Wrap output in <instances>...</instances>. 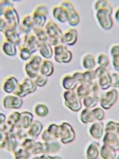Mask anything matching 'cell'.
<instances>
[{"instance_id": "1", "label": "cell", "mask_w": 119, "mask_h": 159, "mask_svg": "<svg viewBox=\"0 0 119 159\" xmlns=\"http://www.w3.org/2000/svg\"><path fill=\"white\" fill-rule=\"evenodd\" d=\"M113 7L112 4L95 11V18L97 22L100 27L103 30H109L113 27Z\"/></svg>"}, {"instance_id": "2", "label": "cell", "mask_w": 119, "mask_h": 159, "mask_svg": "<svg viewBox=\"0 0 119 159\" xmlns=\"http://www.w3.org/2000/svg\"><path fill=\"white\" fill-rule=\"evenodd\" d=\"M44 29L48 35V42L53 46L59 44L63 32L56 23L50 19L46 22Z\"/></svg>"}, {"instance_id": "3", "label": "cell", "mask_w": 119, "mask_h": 159, "mask_svg": "<svg viewBox=\"0 0 119 159\" xmlns=\"http://www.w3.org/2000/svg\"><path fill=\"white\" fill-rule=\"evenodd\" d=\"M48 8L45 4H38L31 14L34 25L43 27L46 22Z\"/></svg>"}, {"instance_id": "4", "label": "cell", "mask_w": 119, "mask_h": 159, "mask_svg": "<svg viewBox=\"0 0 119 159\" xmlns=\"http://www.w3.org/2000/svg\"><path fill=\"white\" fill-rule=\"evenodd\" d=\"M42 61V58L37 55H32L24 65V71L28 78L34 79L40 71V67Z\"/></svg>"}, {"instance_id": "5", "label": "cell", "mask_w": 119, "mask_h": 159, "mask_svg": "<svg viewBox=\"0 0 119 159\" xmlns=\"http://www.w3.org/2000/svg\"><path fill=\"white\" fill-rule=\"evenodd\" d=\"M54 59L58 63H68L73 58V53L67 47L63 44L54 46Z\"/></svg>"}, {"instance_id": "6", "label": "cell", "mask_w": 119, "mask_h": 159, "mask_svg": "<svg viewBox=\"0 0 119 159\" xmlns=\"http://www.w3.org/2000/svg\"><path fill=\"white\" fill-rule=\"evenodd\" d=\"M96 77L98 79V84L99 88L102 90H107L112 84V80L111 74L107 68L97 67L94 70Z\"/></svg>"}, {"instance_id": "7", "label": "cell", "mask_w": 119, "mask_h": 159, "mask_svg": "<svg viewBox=\"0 0 119 159\" xmlns=\"http://www.w3.org/2000/svg\"><path fill=\"white\" fill-rule=\"evenodd\" d=\"M2 16L6 22L7 27L17 29L20 23V17L14 6L4 7Z\"/></svg>"}, {"instance_id": "8", "label": "cell", "mask_w": 119, "mask_h": 159, "mask_svg": "<svg viewBox=\"0 0 119 159\" xmlns=\"http://www.w3.org/2000/svg\"><path fill=\"white\" fill-rule=\"evenodd\" d=\"M37 89L33 80L29 78H24L21 83H19L17 89L14 93V94L20 97L24 98L27 95L32 93Z\"/></svg>"}, {"instance_id": "9", "label": "cell", "mask_w": 119, "mask_h": 159, "mask_svg": "<svg viewBox=\"0 0 119 159\" xmlns=\"http://www.w3.org/2000/svg\"><path fill=\"white\" fill-rule=\"evenodd\" d=\"M60 4L64 6L68 12V24L71 27H75L80 23V16L76 11L74 6L70 0H63Z\"/></svg>"}, {"instance_id": "10", "label": "cell", "mask_w": 119, "mask_h": 159, "mask_svg": "<svg viewBox=\"0 0 119 159\" xmlns=\"http://www.w3.org/2000/svg\"><path fill=\"white\" fill-rule=\"evenodd\" d=\"M118 97V91L113 88L102 94L100 99V104L104 109H109L115 104Z\"/></svg>"}, {"instance_id": "11", "label": "cell", "mask_w": 119, "mask_h": 159, "mask_svg": "<svg viewBox=\"0 0 119 159\" xmlns=\"http://www.w3.org/2000/svg\"><path fill=\"white\" fill-rule=\"evenodd\" d=\"M77 36L78 33L76 28L71 27L68 29L63 32L60 39V42L66 46L74 45L77 40Z\"/></svg>"}, {"instance_id": "12", "label": "cell", "mask_w": 119, "mask_h": 159, "mask_svg": "<svg viewBox=\"0 0 119 159\" xmlns=\"http://www.w3.org/2000/svg\"><path fill=\"white\" fill-rule=\"evenodd\" d=\"M33 26L34 24L32 15L30 14H25L22 16L20 19V23L17 30L20 34L25 35L31 32Z\"/></svg>"}, {"instance_id": "13", "label": "cell", "mask_w": 119, "mask_h": 159, "mask_svg": "<svg viewBox=\"0 0 119 159\" xmlns=\"http://www.w3.org/2000/svg\"><path fill=\"white\" fill-rule=\"evenodd\" d=\"M23 101L21 98L16 95H7L4 96L1 101L2 106L6 109H19L22 105Z\"/></svg>"}, {"instance_id": "14", "label": "cell", "mask_w": 119, "mask_h": 159, "mask_svg": "<svg viewBox=\"0 0 119 159\" xmlns=\"http://www.w3.org/2000/svg\"><path fill=\"white\" fill-rule=\"evenodd\" d=\"M78 83H94V80L97 78L95 70H86L85 71H76L73 73Z\"/></svg>"}, {"instance_id": "15", "label": "cell", "mask_w": 119, "mask_h": 159, "mask_svg": "<svg viewBox=\"0 0 119 159\" xmlns=\"http://www.w3.org/2000/svg\"><path fill=\"white\" fill-rule=\"evenodd\" d=\"M51 13L53 17L61 23H65L68 20V10L60 3L52 6Z\"/></svg>"}, {"instance_id": "16", "label": "cell", "mask_w": 119, "mask_h": 159, "mask_svg": "<svg viewBox=\"0 0 119 159\" xmlns=\"http://www.w3.org/2000/svg\"><path fill=\"white\" fill-rule=\"evenodd\" d=\"M19 84L17 78L13 75H9L5 78L2 83V91L7 94L13 93L16 91Z\"/></svg>"}, {"instance_id": "17", "label": "cell", "mask_w": 119, "mask_h": 159, "mask_svg": "<svg viewBox=\"0 0 119 159\" xmlns=\"http://www.w3.org/2000/svg\"><path fill=\"white\" fill-rule=\"evenodd\" d=\"M2 34L4 40L12 43L15 46L20 45L21 38L20 36V33L18 32L17 29L6 27V29L3 31Z\"/></svg>"}, {"instance_id": "18", "label": "cell", "mask_w": 119, "mask_h": 159, "mask_svg": "<svg viewBox=\"0 0 119 159\" xmlns=\"http://www.w3.org/2000/svg\"><path fill=\"white\" fill-rule=\"evenodd\" d=\"M39 42L33 34V33L30 32V34H25L23 38V45L24 47L27 48L32 54L38 50Z\"/></svg>"}, {"instance_id": "19", "label": "cell", "mask_w": 119, "mask_h": 159, "mask_svg": "<svg viewBox=\"0 0 119 159\" xmlns=\"http://www.w3.org/2000/svg\"><path fill=\"white\" fill-rule=\"evenodd\" d=\"M66 104L72 108L81 107V102L78 96L73 90H67L64 93Z\"/></svg>"}, {"instance_id": "20", "label": "cell", "mask_w": 119, "mask_h": 159, "mask_svg": "<svg viewBox=\"0 0 119 159\" xmlns=\"http://www.w3.org/2000/svg\"><path fill=\"white\" fill-rule=\"evenodd\" d=\"M62 86L66 90L74 89L79 84L73 74H66L62 78Z\"/></svg>"}, {"instance_id": "21", "label": "cell", "mask_w": 119, "mask_h": 159, "mask_svg": "<svg viewBox=\"0 0 119 159\" xmlns=\"http://www.w3.org/2000/svg\"><path fill=\"white\" fill-rule=\"evenodd\" d=\"M38 51L40 54L46 60L51 58L53 55V50L51 45L48 42H39Z\"/></svg>"}, {"instance_id": "22", "label": "cell", "mask_w": 119, "mask_h": 159, "mask_svg": "<svg viewBox=\"0 0 119 159\" xmlns=\"http://www.w3.org/2000/svg\"><path fill=\"white\" fill-rule=\"evenodd\" d=\"M1 49L2 53L8 57H14L17 53L16 46L6 40L1 42Z\"/></svg>"}, {"instance_id": "23", "label": "cell", "mask_w": 119, "mask_h": 159, "mask_svg": "<svg viewBox=\"0 0 119 159\" xmlns=\"http://www.w3.org/2000/svg\"><path fill=\"white\" fill-rule=\"evenodd\" d=\"M54 72V65L53 63L48 60H43L42 61L40 67V74L49 77L53 75Z\"/></svg>"}, {"instance_id": "24", "label": "cell", "mask_w": 119, "mask_h": 159, "mask_svg": "<svg viewBox=\"0 0 119 159\" xmlns=\"http://www.w3.org/2000/svg\"><path fill=\"white\" fill-rule=\"evenodd\" d=\"M81 64L86 70H93L96 65V60L91 53H86L82 58Z\"/></svg>"}, {"instance_id": "25", "label": "cell", "mask_w": 119, "mask_h": 159, "mask_svg": "<svg viewBox=\"0 0 119 159\" xmlns=\"http://www.w3.org/2000/svg\"><path fill=\"white\" fill-rule=\"evenodd\" d=\"M92 84L80 83L77 86L76 94L79 98H83L88 96L92 91Z\"/></svg>"}, {"instance_id": "26", "label": "cell", "mask_w": 119, "mask_h": 159, "mask_svg": "<svg viewBox=\"0 0 119 159\" xmlns=\"http://www.w3.org/2000/svg\"><path fill=\"white\" fill-rule=\"evenodd\" d=\"M104 142L107 143V145H108L114 149L119 150V139L116 134L107 132L105 139H104Z\"/></svg>"}, {"instance_id": "27", "label": "cell", "mask_w": 119, "mask_h": 159, "mask_svg": "<svg viewBox=\"0 0 119 159\" xmlns=\"http://www.w3.org/2000/svg\"><path fill=\"white\" fill-rule=\"evenodd\" d=\"M32 31L39 42H48V35L44 27L34 25Z\"/></svg>"}, {"instance_id": "28", "label": "cell", "mask_w": 119, "mask_h": 159, "mask_svg": "<svg viewBox=\"0 0 119 159\" xmlns=\"http://www.w3.org/2000/svg\"><path fill=\"white\" fill-rule=\"evenodd\" d=\"M101 155L104 159H115V150L110 146L105 145L102 148Z\"/></svg>"}, {"instance_id": "29", "label": "cell", "mask_w": 119, "mask_h": 159, "mask_svg": "<svg viewBox=\"0 0 119 159\" xmlns=\"http://www.w3.org/2000/svg\"><path fill=\"white\" fill-rule=\"evenodd\" d=\"M19 58L24 61H27L32 57V52L23 45H19Z\"/></svg>"}, {"instance_id": "30", "label": "cell", "mask_w": 119, "mask_h": 159, "mask_svg": "<svg viewBox=\"0 0 119 159\" xmlns=\"http://www.w3.org/2000/svg\"><path fill=\"white\" fill-rule=\"evenodd\" d=\"M96 63L99 67L107 68L110 64V59L105 53H100L98 54L96 60Z\"/></svg>"}, {"instance_id": "31", "label": "cell", "mask_w": 119, "mask_h": 159, "mask_svg": "<svg viewBox=\"0 0 119 159\" xmlns=\"http://www.w3.org/2000/svg\"><path fill=\"white\" fill-rule=\"evenodd\" d=\"M106 130L107 132L119 135V123H117L113 121L108 122L107 124Z\"/></svg>"}, {"instance_id": "32", "label": "cell", "mask_w": 119, "mask_h": 159, "mask_svg": "<svg viewBox=\"0 0 119 159\" xmlns=\"http://www.w3.org/2000/svg\"><path fill=\"white\" fill-rule=\"evenodd\" d=\"M20 114L17 112H12L8 117L7 120V124L11 126H13L17 123L20 120Z\"/></svg>"}, {"instance_id": "33", "label": "cell", "mask_w": 119, "mask_h": 159, "mask_svg": "<svg viewBox=\"0 0 119 159\" xmlns=\"http://www.w3.org/2000/svg\"><path fill=\"white\" fill-rule=\"evenodd\" d=\"M98 101H99V98H96L95 96L88 95L84 98V103L86 106L89 107H92L95 106L97 104Z\"/></svg>"}, {"instance_id": "34", "label": "cell", "mask_w": 119, "mask_h": 159, "mask_svg": "<svg viewBox=\"0 0 119 159\" xmlns=\"http://www.w3.org/2000/svg\"><path fill=\"white\" fill-rule=\"evenodd\" d=\"M35 85L37 86L38 87H43L44 86L46 85V84L47 83L48 81V78L41 75V74H38L35 78L33 80Z\"/></svg>"}, {"instance_id": "35", "label": "cell", "mask_w": 119, "mask_h": 159, "mask_svg": "<svg viewBox=\"0 0 119 159\" xmlns=\"http://www.w3.org/2000/svg\"><path fill=\"white\" fill-rule=\"evenodd\" d=\"M111 5V3L108 0H95L94 3V9L95 11L103 8L107 7Z\"/></svg>"}, {"instance_id": "36", "label": "cell", "mask_w": 119, "mask_h": 159, "mask_svg": "<svg viewBox=\"0 0 119 159\" xmlns=\"http://www.w3.org/2000/svg\"><path fill=\"white\" fill-rule=\"evenodd\" d=\"M110 53L111 57L119 54V43H113L110 48Z\"/></svg>"}, {"instance_id": "37", "label": "cell", "mask_w": 119, "mask_h": 159, "mask_svg": "<svg viewBox=\"0 0 119 159\" xmlns=\"http://www.w3.org/2000/svg\"><path fill=\"white\" fill-rule=\"evenodd\" d=\"M112 65L115 71L119 72V54L112 57Z\"/></svg>"}, {"instance_id": "38", "label": "cell", "mask_w": 119, "mask_h": 159, "mask_svg": "<svg viewBox=\"0 0 119 159\" xmlns=\"http://www.w3.org/2000/svg\"><path fill=\"white\" fill-rule=\"evenodd\" d=\"M6 116L0 112V131H2L6 128Z\"/></svg>"}, {"instance_id": "39", "label": "cell", "mask_w": 119, "mask_h": 159, "mask_svg": "<svg viewBox=\"0 0 119 159\" xmlns=\"http://www.w3.org/2000/svg\"><path fill=\"white\" fill-rule=\"evenodd\" d=\"M0 2L4 6V7L14 6L13 0H0Z\"/></svg>"}, {"instance_id": "40", "label": "cell", "mask_w": 119, "mask_h": 159, "mask_svg": "<svg viewBox=\"0 0 119 159\" xmlns=\"http://www.w3.org/2000/svg\"><path fill=\"white\" fill-rule=\"evenodd\" d=\"M7 24L4 19L0 16V32H3V31L6 29Z\"/></svg>"}, {"instance_id": "41", "label": "cell", "mask_w": 119, "mask_h": 159, "mask_svg": "<svg viewBox=\"0 0 119 159\" xmlns=\"http://www.w3.org/2000/svg\"><path fill=\"white\" fill-rule=\"evenodd\" d=\"M113 17L115 20L118 24H119V6H117L115 9L114 11H113Z\"/></svg>"}, {"instance_id": "42", "label": "cell", "mask_w": 119, "mask_h": 159, "mask_svg": "<svg viewBox=\"0 0 119 159\" xmlns=\"http://www.w3.org/2000/svg\"><path fill=\"white\" fill-rule=\"evenodd\" d=\"M6 143V139L4 137L3 134H2L1 131H0V147H5Z\"/></svg>"}, {"instance_id": "43", "label": "cell", "mask_w": 119, "mask_h": 159, "mask_svg": "<svg viewBox=\"0 0 119 159\" xmlns=\"http://www.w3.org/2000/svg\"><path fill=\"white\" fill-rule=\"evenodd\" d=\"M4 6H3L1 4V3L0 2V16H2L3 12H4Z\"/></svg>"}, {"instance_id": "44", "label": "cell", "mask_w": 119, "mask_h": 159, "mask_svg": "<svg viewBox=\"0 0 119 159\" xmlns=\"http://www.w3.org/2000/svg\"><path fill=\"white\" fill-rule=\"evenodd\" d=\"M116 88H119V80H118V82H117V84Z\"/></svg>"}, {"instance_id": "45", "label": "cell", "mask_w": 119, "mask_h": 159, "mask_svg": "<svg viewBox=\"0 0 119 159\" xmlns=\"http://www.w3.org/2000/svg\"><path fill=\"white\" fill-rule=\"evenodd\" d=\"M22 0H13L14 2H20V1H22Z\"/></svg>"}, {"instance_id": "46", "label": "cell", "mask_w": 119, "mask_h": 159, "mask_svg": "<svg viewBox=\"0 0 119 159\" xmlns=\"http://www.w3.org/2000/svg\"><path fill=\"white\" fill-rule=\"evenodd\" d=\"M117 159H119V155H118V157H117Z\"/></svg>"}, {"instance_id": "47", "label": "cell", "mask_w": 119, "mask_h": 159, "mask_svg": "<svg viewBox=\"0 0 119 159\" xmlns=\"http://www.w3.org/2000/svg\"><path fill=\"white\" fill-rule=\"evenodd\" d=\"M0 73H1V70H0Z\"/></svg>"}]
</instances>
